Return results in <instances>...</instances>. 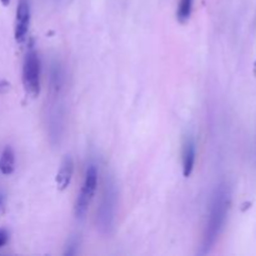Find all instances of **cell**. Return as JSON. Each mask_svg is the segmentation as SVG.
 <instances>
[{"label":"cell","mask_w":256,"mask_h":256,"mask_svg":"<svg viewBox=\"0 0 256 256\" xmlns=\"http://www.w3.org/2000/svg\"><path fill=\"white\" fill-rule=\"evenodd\" d=\"M232 204V192H230L229 185L222 182L216 186L210 204L209 216H208L206 225H205L204 234H202V246H200V254L205 255L210 252L214 248L215 242L219 239L222 229L226 222L228 214Z\"/></svg>","instance_id":"cell-1"},{"label":"cell","mask_w":256,"mask_h":256,"mask_svg":"<svg viewBox=\"0 0 256 256\" xmlns=\"http://www.w3.org/2000/svg\"><path fill=\"white\" fill-rule=\"evenodd\" d=\"M118 190L115 180L112 176L105 178L102 199L96 212V226L102 235H110L114 230L116 218Z\"/></svg>","instance_id":"cell-2"},{"label":"cell","mask_w":256,"mask_h":256,"mask_svg":"<svg viewBox=\"0 0 256 256\" xmlns=\"http://www.w3.org/2000/svg\"><path fill=\"white\" fill-rule=\"evenodd\" d=\"M22 85L26 95L36 98L40 94V59L36 49L32 44L29 45L22 62Z\"/></svg>","instance_id":"cell-3"},{"label":"cell","mask_w":256,"mask_h":256,"mask_svg":"<svg viewBox=\"0 0 256 256\" xmlns=\"http://www.w3.org/2000/svg\"><path fill=\"white\" fill-rule=\"evenodd\" d=\"M98 186V169L95 165H89L85 172L84 182L80 189L78 199L75 202V216L78 219H84L86 215L88 210H89L90 202H92V198H94L95 192H96Z\"/></svg>","instance_id":"cell-4"},{"label":"cell","mask_w":256,"mask_h":256,"mask_svg":"<svg viewBox=\"0 0 256 256\" xmlns=\"http://www.w3.org/2000/svg\"><path fill=\"white\" fill-rule=\"evenodd\" d=\"M30 18H32L30 2L29 0H19L14 25V38L18 44H22L26 39L28 30H29L30 25Z\"/></svg>","instance_id":"cell-5"},{"label":"cell","mask_w":256,"mask_h":256,"mask_svg":"<svg viewBox=\"0 0 256 256\" xmlns=\"http://www.w3.org/2000/svg\"><path fill=\"white\" fill-rule=\"evenodd\" d=\"M195 160H196V142L192 135H186L182 142V175L189 178L194 172Z\"/></svg>","instance_id":"cell-6"},{"label":"cell","mask_w":256,"mask_h":256,"mask_svg":"<svg viewBox=\"0 0 256 256\" xmlns=\"http://www.w3.org/2000/svg\"><path fill=\"white\" fill-rule=\"evenodd\" d=\"M72 174H74V162H72V156L66 155L62 159L59 170H58L56 178H55V182H56V188L59 192H64L69 188Z\"/></svg>","instance_id":"cell-7"},{"label":"cell","mask_w":256,"mask_h":256,"mask_svg":"<svg viewBox=\"0 0 256 256\" xmlns=\"http://www.w3.org/2000/svg\"><path fill=\"white\" fill-rule=\"evenodd\" d=\"M15 169V154L10 146H5L0 155V172L2 175H12Z\"/></svg>","instance_id":"cell-8"},{"label":"cell","mask_w":256,"mask_h":256,"mask_svg":"<svg viewBox=\"0 0 256 256\" xmlns=\"http://www.w3.org/2000/svg\"><path fill=\"white\" fill-rule=\"evenodd\" d=\"M194 0H180L176 10V19L180 24H185L190 19Z\"/></svg>","instance_id":"cell-9"},{"label":"cell","mask_w":256,"mask_h":256,"mask_svg":"<svg viewBox=\"0 0 256 256\" xmlns=\"http://www.w3.org/2000/svg\"><path fill=\"white\" fill-rule=\"evenodd\" d=\"M78 246H79V242H78V239H70L69 242L66 245V250H65L64 254L65 255H74L76 254L78 252Z\"/></svg>","instance_id":"cell-10"},{"label":"cell","mask_w":256,"mask_h":256,"mask_svg":"<svg viewBox=\"0 0 256 256\" xmlns=\"http://www.w3.org/2000/svg\"><path fill=\"white\" fill-rule=\"evenodd\" d=\"M8 239H9V234H8L6 230L0 229V248H2L6 244Z\"/></svg>","instance_id":"cell-11"},{"label":"cell","mask_w":256,"mask_h":256,"mask_svg":"<svg viewBox=\"0 0 256 256\" xmlns=\"http://www.w3.org/2000/svg\"><path fill=\"white\" fill-rule=\"evenodd\" d=\"M9 89H10L9 82H5V80H0V94H5Z\"/></svg>","instance_id":"cell-12"},{"label":"cell","mask_w":256,"mask_h":256,"mask_svg":"<svg viewBox=\"0 0 256 256\" xmlns=\"http://www.w3.org/2000/svg\"><path fill=\"white\" fill-rule=\"evenodd\" d=\"M0 2L2 4V6H8L10 4V0H0Z\"/></svg>","instance_id":"cell-13"},{"label":"cell","mask_w":256,"mask_h":256,"mask_svg":"<svg viewBox=\"0 0 256 256\" xmlns=\"http://www.w3.org/2000/svg\"><path fill=\"white\" fill-rule=\"evenodd\" d=\"M0 205H2V196H0Z\"/></svg>","instance_id":"cell-14"},{"label":"cell","mask_w":256,"mask_h":256,"mask_svg":"<svg viewBox=\"0 0 256 256\" xmlns=\"http://www.w3.org/2000/svg\"><path fill=\"white\" fill-rule=\"evenodd\" d=\"M255 66H256V62H255Z\"/></svg>","instance_id":"cell-15"}]
</instances>
